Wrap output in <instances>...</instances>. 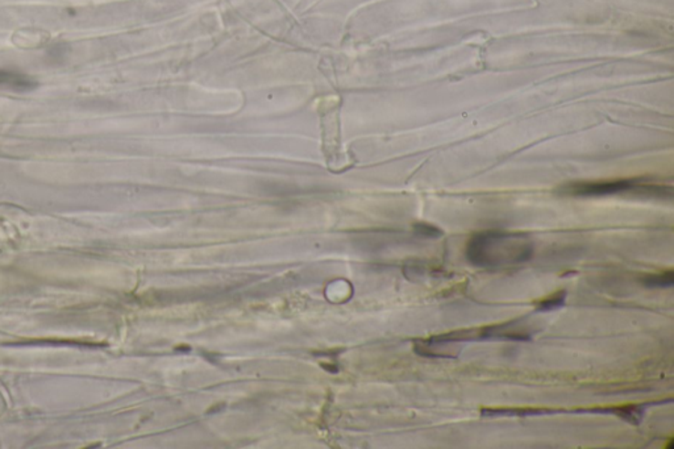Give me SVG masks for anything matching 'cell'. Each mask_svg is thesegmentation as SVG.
<instances>
[{"label":"cell","instance_id":"6da1fadb","mask_svg":"<svg viewBox=\"0 0 674 449\" xmlns=\"http://www.w3.org/2000/svg\"><path fill=\"white\" fill-rule=\"evenodd\" d=\"M465 256L472 266L485 269L521 266L532 257L533 243L518 232H479L468 242Z\"/></svg>","mask_w":674,"mask_h":449},{"label":"cell","instance_id":"7a4b0ae2","mask_svg":"<svg viewBox=\"0 0 674 449\" xmlns=\"http://www.w3.org/2000/svg\"><path fill=\"white\" fill-rule=\"evenodd\" d=\"M562 192L566 195L583 196V198L620 194L648 196V198H670L672 196V187L644 183H641V180L574 183L571 186L563 187Z\"/></svg>","mask_w":674,"mask_h":449},{"label":"cell","instance_id":"3957f363","mask_svg":"<svg viewBox=\"0 0 674 449\" xmlns=\"http://www.w3.org/2000/svg\"><path fill=\"white\" fill-rule=\"evenodd\" d=\"M0 88L17 92H28L38 88V82L34 77L24 74L22 71L0 69Z\"/></svg>","mask_w":674,"mask_h":449},{"label":"cell","instance_id":"277c9868","mask_svg":"<svg viewBox=\"0 0 674 449\" xmlns=\"http://www.w3.org/2000/svg\"><path fill=\"white\" fill-rule=\"evenodd\" d=\"M648 407V404H640V406H637V404H628V406H622V407H613V409H610V412H613V414L618 415L619 418L625 419V421H627L628 423L632 424H639L641 422V419H643L644 412H646V409Z\"/></svg>","mask_w":674,"mask_h":449},{"label":"cell","instance_id":"5b68a950","mask_svg":"<svg viewBox=\"0 0 674 449\" xmlns=\"http://www.w3.org/2000/svg\"><path fill=\"white\" fill-rule=\"evenodd\" d=\"M641 282L646 287H672L674 285V272L669 270V272L658 273V275H648L644 277Z\"/></svg>","mask_w":674,"mask_h":449},{"label":"cell","instance_id":"8992f818","mask_svg":"<svg viewBox=\"0 0 674 449\" xmlns=\"http://www.w3.org/2000/svg\"><path fill=\"white\" fill-rule=\"evenodd\" d=\"M566 291H557V293L552 294L548 298L540 300L538 306H536V311L548 312L557 310V308H563L565 305Z\"/></svg>","mask_w":674,"mask_h":449},{"label":"cell","instance_id":"52a82bcc","mask_svg":"<svg viewBox=\"0 0 674 449\" xmlns=\"http://www.w3.org/2000/svg\"><path fill=\"white\" fill-rule=\"evenodd\" d=\"M416 232L419 236L427 237V239H438V237L443 236V231L438 230L435 225L428 224V223L416 224Z\"/></svg>","mask_w":674,"mask_h":449}]
</instances>
